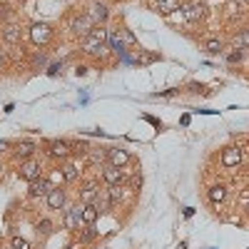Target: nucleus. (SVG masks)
Segmentation results:
<instances>
[{
    "label": "nucleus",
    "mask_w": 249,
    "mask_h": 249,
    "mask_svg": "<svg viewBox=\"0 0 249 249\" xmlns=\"http://www.w3.org/2000/svg\"><path fill=\"white\" fill-rule=\"evenodd\" d=\"M107 48V28L105 25H95L85 37H82V53L85 55H105Z\"/></svg>",
    "instance_id": "obj_1"
},
{
    "label": "nucleus",
    "mask_w": 249,
    "mask_h": 249,
    "mask_svg": "<svg viewBox=\"0 0 249 249\" xmlns=\"http://www.w3.org/2000/svg\"><path fill=\"white\" fill-rule=\"evenodd\" d=\"M28 37H30V43L35 48H48L55 40V28L50 23H43V20H40V23H33L28 28Z\"/></svg>",
    "instance_id": "obj_2"
},
{
    "label": "nucleus",
    "mask_w": 249,
    "mask_h": 249,
    "mask_svg": "<svg viewBox=\"0 0 249 249\" xmlns=\"http://www.w3.org/2000/svg\"><path fill=\"white\" fill-rule=\"evenodd\" d=\"M179 10H182L187 23H202V20H207V15H210V8H207L204 0H184L179 5Z\"/></svg>",
    "instance_id": "obj_3"
},
{
    "label": "nucleus",
    "mask_w": 249,
    "mask_h": 249,
    "mask_svg": "<svg viewBox=\"0 0 249 249\" xmlns=\"http://www.w3.org/2000/svg\"><path fill=\"white\" fill-rule=\"evenodd\" d=\"M132 45L135 43V35L130 33V30H120V28H107V48L112 50V53H122L124 50V45Z\"/></svg>",
    "instance_id": "obj_4"
},
{
    "label": "nucleus",
    "mask_w": 249,
    "mask_h": 249,
    "mask_svg": "<svg viewBox=\"0 0 249 249\" xmlns=\"http://www.w3.org/2000/svg\"><path fill=\"white\" fill-rule=\"evenodd\" d=\"M92 28H95V23H92L90 13H72L70 20H68V30L77 37H85Z\"/></svg>",
    "instance_id": "obj_5"
},
{
    "label": "nucleus",
    "mask_w": 249,
    "mask_h": 249,
    "mask_svg": "<svg viewBox=\"0 0 249 249\" xmlns=\"http://www.w3.org/2000/svg\"><path fill=\"white\" fill-rule=\"evenodd\" d=\"M62 227H65L68 232H80L82 227V204H65V210H62Z\"/></svg>",
    "instance_id": "obj_6"
},
{
    "label": "nucleus",
    "mask_w": 249,
    "mask_h": 249,
    "mask_svg": "<svg viewBox=\"0 0 249 249\" xmlns=\"http://www.w3.org/2000/svg\"><path fill=\"white\" fill-rule=\"evenodd\" d=\"M18 177L25 179V182L40 179V177H43V164H40V160L30 157V160H25V162H20V164H18Z\"/></svg>",
    "instance_id": "obj_7"
},
{
    "label": "nucleus",
    "mask_w": 249,
    "mask_h": 249,
    "mask_svg": "<svg viewBox=\"0 0 249 249\" xmlns=\"http://www.w3.org/2000/svg\"><path fill=\"white\" fill-rule=\"evenodd\" d=\"M130 152L124 150V147H107L105 152V162L110 164V167H117V170H124L130 164Z\"/></svg>",
    "instance_id": "obj_8"
},
{
    "label": "nucleus",
    "mask_w": 249,
    "mask_h": 249,
    "mask_svg": "<svg viewBox=\"0 0 249 249\" xmlns=\"http://www.w3.org/2000/svg\"><path fill=\"white\" fill-rule=\"evenodd\" d=\"M65 204H68V195L62 187H50V192L45 195V207L50 212H60V210H65Z\"/></svg>",
    "instance_id": "obj_9"
},
{
    "label": "nucleus",
    "mask_w": 249,
    "mask_h": 249,
    "mask_svg": "<svg viewBox=\"0 0 249 249\" xmlns=\"http://www.w3.org/2000/svg\"><path fill=\"white\" fill-rule=\"evenodd\" d=\"M0 37H3L5 45L15 48V45H20V40H23V28L18 23H3L0 25Z\"/></svg>",
    "instance_id": "obj_10"
},
{
    "label": "nucleus",
    "mask_w": 249,
    "mask_h": 249,
    "mask_svg": "<svg viewBox=\"0 0 249 249\" xmlns=\"http://www.w3.org/2000/svg\"><path fill=\"white\" fill-rule=\"evenodd\" d=\"M242 160H244L242 147H224L222 150V157H219V164H222L224 170H234V167H239V164H242Z\"/></svg>",
    "instance_id": "obj_11"
},
{
    "label": "nucleus",
    "mask_w": 249,
    "mask_h": 249,
    "mask_svg": "<svg viewBox=\"0 0 249 249\" xmlns=\"http://www.w3.org/2000/svg\"><path fill=\"white\" fill-rule=\"evenodd\" d=\"M45 147H48V155L53 160H68L72 155V144L68 140H50Z\"/></svg>",
    "instance_id": "obj_12"
},
{
    "label": "nucleus",
    "mask_w": 249,
    "mask_h": 249,
    "mask_svg": "<svg viewBox=\"0 0 249 249\" xmlns=\"http://www.w3.org/2000/svg\"><path fill=\"white\" fill-rule=\"evenodd\" d=\"M50 179H45V177H40V179H33V182H28V197L30 199H40L43 197L45 199V195L50 192Z\"/></svg>",
    "instance_id": "obj_13"
},
{
    "label": "nucleus",
    "mask_w": 249,
    "mask_h": 249,
    "mask_svg": "<svg viewBox=\"0 0 249 249\" xmlns=\"http://www.w3.org/2000/svg\"><path fill=\"white\" fill-rule=\"evenodd\" d=\"M100 192H102V190H100V184H97L95 179H88L85 184L80 187V204H92V202L97 199Z\"/></svg>",
    "instance_id": "obj_14"
},
{
    "label": "nucleus",
    "mask_w": 249,
    "mask_h": 249,
    "mask_svg": "<svg viewBox=\"0 0 249 249\" xmlns=\"http://www.w3.org/2000/svg\"><path fill=\"white\" fill-rule=\"evenodd\" d=\"M102 182H105L107 187L122 184V182H124V172L117 170V167H110V164H105V167H102Z\"/></svg>",
    "instance_id": "obj_15"
},
{
    "label": "nucleus",
    "mask_w": 249,
    "mask_h": 249,
    "mask_svg": "<svg viewBox=\"0 0 249 249\" xmlns=\"http://www.w3.org/2000/svg\"><path fill=\"white\" fill-rule=\"evenodd\" d=\"M90 18H92L95 25H105L107 18H110V8H107L105 3H100V0H95V3H92V10H90Z\"/></svg>",
    "instance_id": "obj_16"
},
{
    "label": "nucleus",
    "mask_w": 249,
    "mask_h": 249,
    "mask_svg": "<svg viewBox=\"0 0 249 249\" xmlns=\"http://www.w3.org/2000/svg\"><path fill=\"white\" fill-rule=\"evenodd\" d=\"M227 195H230V190H227V184H212L210 190H207V199H210V202H212L214 207L224 204Z\"/></svg>",
    "instance_id": "obj_17"
},
{
    "label": "nucleus",
    "mask_w": 249,
    "mask_h": 249,
    "mask_svg": "<svg viewBox=\"0 0 249 249\" xmlns=\"http://www.w3.org/2000/svg\"><path fill=\"white\" fill-rule=\"evenodd\" d=\"M35 152H37V147H35V142H20V144H18V150H15V160H20V162H25V160L35 157Z\"/></svg>",
    "instance_id": "obj_18"
},
{
    "label": "nucleus",
    "mask_w": 249,
    "mask_h": 249,
    "mask_svg": "<svg viewBox=\"0 0 249 249\" xmlns=\"http://www.w3.org/2000/svg\"><path fill=\"white\" fill-rule=\"evenodd\" d=\"M60 175H62V182H77L80 179V167L72 162H65L60 164Z\"/></svg>",
    "instance_id": "obj_19"
},
{
    "label": "nucleus",
    "mask_w": 249,
    "mask_h": 249,
    "mask_svg": "<svg viewBox=\"0 0 249 249\" xmlns=\"http://www.w3.org/2000/svg\"><path fill=\"white\" fill-rule=\"evenodd\" d=\"M179 5H182V0H157L155 10L160 15H172L175 10H179Z\"/></svg>",
    "instance_id": "obj_20"
},
{
    "label": "nucleus",
    "mask_w": 249,
    "mask_h": 249,
    "mask_svg": "<svg viewBox=\"0 0 249 249\" xmlns=\"http://www.w3.org/2000/svg\"><path fill=\"white\" fill-rule=\"evenodd\" d=\"M97 217H100V212H97L95 204H82V224L92 227V224L97 222Z\"/></svg>",
    "instance_id": "obj_21"
},
{
    "label": "nucleus",
    "mask_w": 249,
    "mask_h": 249,
    "mask_svg": "<svg viewBox=\"0 0 249 249\" xmlns=\"http://www.w3.org/2000/svg\"><path fill=\"white\" fill-rule=\"evenodd\" d=\"M92 204L97 207V212H100V214H102V212H110V210H112V207H115V204L110 202V197H107V192H100V195H97V199H95Z\"/></svg>",
    "instance_id": "obj_22"
},
{
    "label": "nucleus",
    "mask_w": 249,
    "mask_h": 249,
    "mask_svg": "<svg viewBox=\"0 0 249 249\" xmlns=\"http://www.w3.org/2000/svg\"><path fill=\"white\" fill-rule=\"evenodd\" d=\"M204 50L210 53V55H219V53L224 50V43H222L219 37H207V40H204Z\"/></svg>",
    "instance_id": "obj_23"
},
{
    "label": "nucleus",
    "mask_w": 249,
    "mask_h": 249,
    "mask_svg": "<svg viewBox=\"0 0 249 249\" xmlns=\"http://www.w3.org/2000/svg\"><path fill=\"white\" fill-rule=\"evenodd\" d=\"M234 50H249V28H244V30H239L237 33V37H234Z\"/></svg>",
    "instance_id": "obj_24"
},
{
    "label": "nucleus",
    "mask_w": 249,
    "mask_h": 249,
    "mask_svg": "<svg viewBox=\"0 0 249 249\" xmlns=\"http://www.w3.org/2000/svg\"><path fill=\"white\" fill-rule=\"evenodd\" d=\"M105 192H107V197H110V202H112V204H120V202H122V195H124V192H122V184L107 187Z\"/></svg>",
    "instance_id": "obj_25"
},
{
    "label": "nucleus",
    "mask_w": 249,
    "mask_h": 249,
    "mask_svg": "<svg viewBox=\"0 0 249 249\" xmlns=\"http://www.w3.org/2000/svg\"><path fill=\"white\" fill-rule=\"evenodd\" d=\"M95 237H97V232L92 230V227H88V230H80V244H90Z\"/></svg>",
    "instance_id": "obj_26"
},
{
    "label": "nucleus",
    "mask_w": 249,
    "mask_h": 249,
    "mask_svg": "<svg viewBox=\"0 0 249 249\" xmlns=\"http://www.w3.org/2000/svg\"><path fill=\"white\" fill-rule=\"evenodd\" d=\"M10 247H13V249H30V242L23 239V237H13V239H10Z\"/></svg>",
    "instance_id": "obj_27"
},
{
    "label": "nucleus",
    "mask_w": 249,
    "mask_h": 249,
    "mask_svg": "<svg viewBox=\"0 0 249 249\" xmlns=\"http://www.w3.org/2000/svg\"><path fill=\"white\" fill-rule=\"evenodd\" d=\"M37 232H40V234H50V232H53V222H50V219H40V222H37Z\"/></svg>",
    "instance_id": "obj_28"
},
{
    "label": "nucleus",
    "mask_w": 249,
    "mask_h": 249,
    "mask_svg": "<svg viewBox=\"0 0 249 249\" xmlns=\"http://www.w3.org/2000/svg\"><path fill=\"white\" fill-rule=\"evenodd\" d=\"M242 57H244V53H242V50H234V53L227 55V60H230L232 65H234V62H242Z\"/></svg>",
    "instance_id": "obj_29"
},
{
    "label": "nucleus",
    "mask_w": 249,
    "mask_h": 249,
    "mask_svg": "<svg viewBox=\"0 0 249 249\" xmlns=\"http://www.w3.org/2000/svg\"><path fill=\"white\" fill-rule=\"evenodd\" d=\"M237 202H239V204H249V187H247V190L239 195V199H237Z\"/></svg>",
    "instance_id": "obj_30"
},
{
    "label": "nucleus",
    "mask_w": 249,
    "mask_h": 249,
    "mask_svg": "<svg viewBox=\"0 0 249 249\" xmlns=\"http://www.w3.org/2000/svg\"><path fill=\"white\" fill-rule=\"evenodd\" d=\"M10 150V140H0V155Z\"/></svg>",
    "instance_id": "obj_31"
},
{
    "label": "nucleus",
    "mask_w": 249,
    "mask_h": 249,
    "mask_svg": "<svg viewBox=\"0 0 249 249\" xmlns=\"http://www.w3.org/2000/svg\"><path fill=\"white\" fill-rule=\"evenodd\" d=\"M57 70H62V65H53V68L48 70V75H57Z\"/></svg>",
    "instance_id": "obj_32"
},
{
    "label": "nucleus",
    "mask_w": 249,
    "mask_h": 249,
    "mask_svg": "<svg viewBox=\"0 0 249 249\" xmlns=\"http://www.w3.org/2000/svg\"><path fill=\"white\" fill-rule=\"evenodd\" d=\"M8 62V57H5V50H0V65H5Z\"/></svg>",
    "instance_id": "obj_33"
},
{
    "label": "nucleus",
    "mask_w": 249,
    "mask_h": 249,
    "mask_svg": "<svg viewBox=\"0 0 249 249\" xmlns=\"http://www.w3.org/2000/svg\"><path fill=\"white\" fill-rule=\"evenodd\" d=\"M0 175H3V162H0Z\"/></svg>",
    "instance_id": "obj_34"
},
{
    "label": "nucleus",
    "mask_w": 249,
    "mask_h": 249,
    "mask_svg": "<svg viewBox=\"0 0 249 249\" xmlns=\"http://www.w3.org/2000/svg\"><path fill=\"white\" fill-rule=\"evenodd\" d=\"M247 212H249V204H247Z\"/></svg>",
    "instance_id": "obj_35"
},
{
    "label": "nucleus",
    "mask_w": 249,
    "mask_h": 249,
    "mask_svg": "<svg viewBox=\"0 0 249 249\" xmlns=\"http://www.w3.org/2000/svg\"><path fill=\"white\" fill-rule=\"evenodd\" d=\"M234 3H239V0H234Z\"/></svg>",
    "instance_id": "obj_36"
}]
</instances>
